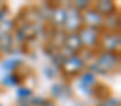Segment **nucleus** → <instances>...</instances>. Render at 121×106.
Listing matches in <instances>:
<instances>
[{
  "instance_id": "7",
  "label": "nucleus",
  "mask_w": 121,
  "mask_h": 106,
  "mask_svg": "<svg viewBox=\"0 0 121 106\" xmlns=\"http://www.w3.org/2000/svg\"><path fill=\"white\" fill-rule=\"evenodd\" d=\"M82 23L85 27H91V28H97L100 30L103 26V17L93 9H87L86 11L82 13Z\"/></svg>"
},
{
  "instance_id": "15",
  "label": "nucleus",
  "mask_w": 121,
  "mask_h": 106,
  "mask_svg": "<svg viewBox=\"0 0 121 106\" xmlns=\"http://www.w3.org/2000/svg\"><path fill=\"white\" fill-rule=\"evenodd\" d=\"M17 96L18 98H28V96H31V91L28 88H20L17 91Z\"/></svg>"
},
{
  "instance_id": "12",
  "label": "nucleus",
  "mask_w": 121,
  "mask_h": 106,
  "mask_svg": "<svg viewBox=\"0 0 121 106\" xmlns=\"http://www.w3.org/2000/svg\"><path fill=\"white\" fill-rule=\"evenodd\" d=\"M13 50V37L9 33L0 34V51L1 52H10Z\"/></svg>"
},
{
  "instance_id": "6",
  "label": "nucleus",
  "mask_w": 121,
  "mask_h": 106,
  "mask_svg": "<svg viewBox=\"0 0 121 106\" xmlns=\"http://www.w3.org/2000/svg\"><path fill=\"white\" fill-rule=\"evenodd\" d=\"M38 35V24H32L24 21L23 24H20L16 30V37L18 41L24 42V41H31Z\"/></svg>"
},
{
  "instance_id": "4",
  "label": "nucleus",
  "mask_w": 121,
  "mask_h": 106,
  "mask_svg": "<svg viewBox=\"0 0 121 106\" xmlns=\"http://www.w3.org/2000/svg\"><path fill=\"white\" fill-rule=\"evenodd\" d=\"M60 69L68 76H75L85 69V60H83V57H80L78 54L70 55L63 60V62L60 64Z\"/></svg>"
},
{
  "instance_id": "16",
  "label": "nucleus",
  "mask_w": 121,
  "mask_h": 106,
  "mask_svg": "<svg viewBox=\"0 0 121 106\" xmlns=\"http://www.w3.org/2000/svg\"><path fill=\"white\" fill-rule=\"evenodd\" d=\"M101 106H120L117 99H113V98H108V99H104Z\"/></svg>"
},
{
  "instance_id": "8",
  "label": "nucleus",
  "mask_w": 121,
  "mask_h": 106,
  "mask_svg": "<svg viewBox=\"0 0 121 106\" xmlns=\"http://www.w3.org/2000/svg\"><path fill=\"white\" fill-rule=\"evenodd\" d=\"M65 18H66V7H63L60 4L54 7L49 20H51V23H52L55 30H62V27L65 24Z\"/></svg>"
},
{
  "instance_id": "3",
  "label": "nucleus",
  "mask_w": 121,
  "mask_h": 106,
  "mask_svg": "<svg viewBox=\"0 0 121 106\" xmlns=\"http://www.w3.org/2000/svg\"><path fill=\"white\" fill-rule=\"evenodd\" d=\"M82 27H83L82 13H79L70 4H68V7H66V18H65V24H63L62 28L65 30L66 34H69V33H78Z\"/></svg>"
},
{
  "instance_id": "14",
  "label": "nucleus",
  "mask_w": 121,
  "mask_h": 106,
  "mask_svg": "<svg viewBox=\"0 0 121 106\" xmlns=\"http://www.w3.org/2000/svg\"><path fill=\"white\" fill-rule=\"evenodd\" d=\"M18 64H21L20 60H7V61L3 62L1 67H3L4 71H11V69H16V67H17Z\"/></svg>"
},
{
  "instance_id": "11",
  "label": "nucleus",
  "mask_w": 121,
  "mask_h": 106,
  "mask_svg": "<svg viewBox=\"0 0 121 106\" xmlns=\"http://www.w3.org/2000/svg\"><path fill=\"white\" fill-rule=\"evenodd\" d=\"M96 85V76L93 72H85L80 78V88L86 91V93H89L91 88Z\"/></svg>"
},
{
  "instance_id": "2",
  "label": "nucleus",
  "mask_w": 121,
  "mask_h": 106,
  "mask_svg": "<svg viewBox=\"0 0 121 106\" xmlns=\"http://www.w3.org/2000/svg\"><path fill=\"white\" fill-rule=\"evenodd\" d=\"M100 30L97 28H91V27H82L79 31H78V37L80 40V44H82V50H89L93 51L96 47H99V41H100Z\"/></svg>"
},
{
  "instance_id": "9",
  "label": "nucleus",
  "mask_w": 121,
  "mask_h": 106,
  "mask_svg": "<svg viewBox=\"0 0 121 106\" xmlns=\"http://www.w3.org/2000/svg\"><path fill=\"white\" fill-rule=\"evenodd\" d=\"M101 28H104L106 33H120V14L114 13L107 17H103Z\"/></svg>"
},
{
  "instance_id": "13",
  "label": "nucleus",
  "mask_w": 121,
  "mask_h": 106,
  "mask_svg": "<svg viewBox=\"0 0 121 106\" xmlns=\"http://www.w3.org/2000/svg\"><path fill=\"white\" fill-rule=\"evenodd\" d=\"M70 6H72L75 10H78L79 13H83V11H86L87 9H90L91 3L90 1H87V0H78V1L70 3Z\"/></svg>"
},
{
  "instance_id": "5",
  "label": "nucleus",
  "mask_w": 121,
  "mask_h": 106,
  "mask_svg": "<svg viewBox=\"0 0 121 106\" xmlns=\"http://www.w3.org/2000/svg\"><path fill=\"white\" fill-rule=\"evenodd\" d=\"M99 45L103 48L104 52H118L121 45L120 33H104L100 35Z\"/></svg>"
},
{
  "instance_id": "17",
  "label": "nucleus",
  "mask_w": 121,
  "mask_h": 106,
  "mask_svg": "<svg viewBox=\"0 0 121 106\" xmlns=\"http://www.w3.org/2000/svg\"><path fill=\"white\" fill-rule=\"evenodd\" d=\"M3 82H4L6 85H16V83H17V81H16V78H14L13 75H10V76H7V78H6V79L3 81Z\"/></svg>"
},
{
  "instance_id": "10",
  "label": "nucleus",
  "mask_w": 121,
  "mask_h": 106,
  "mask_svg": "<svg viewBox=\"0 0 121 106\" xmlns=\"http://www.w3.org/2000/svg\"><path fill=\"white\" fill-rule=\"evenodd\" d=\"M93 9H94L101 17H107V16H110V14L117 13L116 4H114L113 1H110V0H100V1H97V3L93 6Z\"/></svg>"
},
{
  "instance_id": "1",
  "label": "nucleus",
  "mask_w": 121,
  "mask_h": 106,
  "mask_svg": "<svg viewBox=\"0 0 121 106\" xmlns=\"http://www.w3.org/2000/svg\"><path fill=\"white\" fill-rule=\"evenodd\" d=\"M120 64V54L118 52H100L96 62L90 67V72L97 74H110L118 68Z\"/></svg>"
}]
</instances>
